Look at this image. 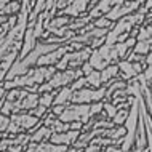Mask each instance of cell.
<instances>
[{"instance_id":"1","label":"cell","mask_w":152,"mask_h":152,"mask_svg":"<svg viewBox=\"0 0 152 152\" xmlns=\"http://www.w3.org/2000/svg\"><path fill=\"white\" fill-rule=\"evenodd\" d=\"M120 72L118 64H109L107 67H104L101 71V79H102V85H109L110 80L117 79V74Z\"/></svg>"},{"instance_id":"7","label":"cell","mask_w":152,"mask_h":152,"mask_svg":"<svg viewBox=\"0 0 152 152\" xmlns=\"http://www.w3.org/2000/svg\"><path fill=\"white\" fill-rule=\"evenodd\" d=\"M117 110H118V107L114 104V102H104V114H106V117H107V118L112 120L114 115L117 114Z\"/></svg>"},{"instance_id":"11","label":"cell","mask_w":152,"mask_h":152,"mask_svg":"<svg viewBox=\"0 0 152 152\" xmlns=\"http://www.w3.org/2000/svg\"><path fill=\"white\" fill-rule=\"evenodd\" d=\"M5 94H7V90L3 88V85H2V87H0V102L3 101V98H5Z\"/></svg>"},{"instance_id":"4","label":"cell","mask_w":152,"mask_h":152,"mask_svg":"<svg viewBox=\"0 0 152 152\" xmlns=\"http://www.w3.org/2000/svg\"><path fill=\"white\" fill-rule=\"evenodd\" d=\"M55 96H56V90L48 93H42V96L39 98V104L45 106V107H51L53 102H55Z\"/></svg>"},{"instance_id":"8","label":"cell","mask_w":152,"mask_h":152,"mask_svg":"<svg viewBox=\"0 0 152 152\" xmlns=\"http://www.w3.org/2000/svg\"><path fill=\"white\" fill-rule=\"evenodd\" d=\"M85 87H88V83H87V77H79V79H75L71 83V88L74 90V91H77V90H82V88H85Z\"/></svg>"},{"instance_id":"10","label":"cell","mask_w":152,"mask_h":152,"mask_svg":"<svg viewBox=\"0 0 152 152\" xmlns=\"http://www.w3.org/2000/svg\"><path fill=\"white\" fill-rule=\"evenodd\" d=\"M80 69H82V72H83V75H88V74H91V72L94 71V67L91 66V63H90V61H88V63L85 61V63L80 66Z\"/></svg>"},{"instance_id":"3","label":"cell","mask_w":152,"mask_h":152,"mask_svg":"<svg viewBox=\"0 0 152 152\" xmlns=\"http://www.w3.org/2000/svg\"><path fill=\"white\" fill-rule=\"evenodd\" d=\"M151 50H152V40H138L136 45H134V48H133L134 53L142 55V56H146Z\"/></svg>"},{"instance_id":"6","label":"cell","mask_w":152,"mask_h":152,"mask_svg":"<svg viewBox=\"0 0 152 152\" xmlns=\"http://www.w3.org/2000/svg\"><path fill=\"white\" fill-rule=\"evenodd\" d=\"M93 24H94V27H102V29H110V27L114 26V23L110 21V19L106 18L104 15L99 16L98 19H94V23H93Z\"/></svg>"},{"instance_id":"2","label":"cell","mask_w":152,"mask_h":152,"mask_svg":"<svg viewBox=\"0 0 152 152\" xmlns=\"http://www.w3.org/2000/svg\"><path fill=\"white\" fill-rule=\"evenodd\" d=\"M87 77V83H88V87H91V88H99L102 87V79H101V71H94L91 74H88V75H85Z\"/></svg>"},{"instance_id":"9","label":"cell","mask_w":152,"mask_h":152,"mask_svg":"<svg viewBox=\"0 0 152 152\" xmlns=\"http://www.w3.org/2000/svg\"><path fill=\"white\" fill-rule=\"evenodd\" d=\"M10 117L8 115H3V114H0V131H7L8 126H10Z\"/></svg>"},{"instance_id":"5","label":"cell","mask_w":152,"mask_h":152,"mask_svg":"<svg viewBox=\"0 0 152 152\" xmlns=\"http://www.w3.org/2000/svg\"><path fill=\"white\" fill-rule=\"evenodd\" d=\"M128 114H130V110H126V109H118L117 110V114L114 115L112 118V122H114V125H125V122H126V118H128Z\"/></svg>"}]
</instances>
